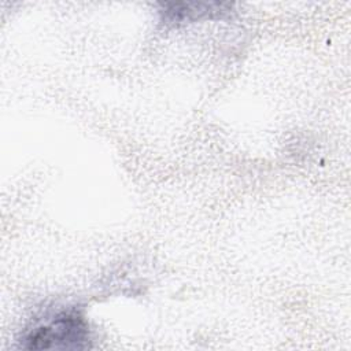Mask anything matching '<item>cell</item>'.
Here are the masks:
<instances>
[{
  "instance_id": "obj_1",
  "label": "cell",
  "mask_w": 351,
  "mask_h": 351,
  "mask_svg": "<svg viewBox=\"0 0 351 351\" xmlns=\"http://www.w3.org/2000/svg\"><path fill=\"white\" fill-rule=\"evenodd\" d=\"M89 326L77 307L47 313L22 335L21 346L29 350H80L89 347Z\"/></svg>"
},
{
  "instance_id": "obj_2",
  "label": "cell",
  "mask_w": 351,
  "mask_h": 351,
  "mask_svg": "<svg viewBox=\"0 0 351 351\" xmlns=\"http://www.w3.org/2000/svg\"><path fill=\"white\" fill-rule=\"evenodd\" d=\"M229 4L223 3H165L160 10L162 21L165 23H182L196 18L221 15L226 12Z\"/></svg>"
}]
</instances>
